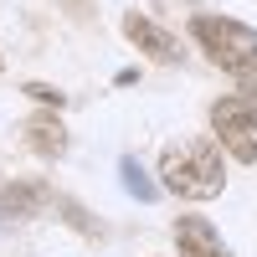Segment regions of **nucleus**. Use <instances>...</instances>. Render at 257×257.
<instances>
[{"label":"nucleus","instance_id":"obj_1","mask_svg":"<svg viewBox=\"0 0 257 257\" xmlns=\"http://www.w3.org/2000/svg\"><path fill=\"white\" fill-rule=\"evenodd\" d=\"M160 175H165V185L175 190V196H185V201H211V196L221 190V180H226V165H221V155H216L206 139H180V144L165 149Z\"/></svg>","mask_w":257,"mask_h":257},{"label":"nucleus","instance_id":"obj_2","mask_svg":"<svg viewBox=\"0 0 257 257\" xmlns=\"http://www.w3.org/2000/svg\"><path fill=\"white\" fill-rule=\"evenodd\" d=\"M196 41H201V52L216 62V67H226V72H237V77H247L252 67H257V31L252 26H242V21H226V16H196Z\"/></svg>","mask_w":257,"mask_h":257},{"label":"nucleus","instance_id":"obj_3","mask_svg":"<svg viewBox=\"0 0 257 257\" xmlns=\"http://www.w3.org/2000/svg\"><path fill=\"white\" fill-rule=\"evenodd\" d=\"M211 123H216V139L226 144V155H237L242 165L257 160V108L242 98H221L211 108Z\"/></svg>","mask_w":257,"mask_h":257},{"label":"nucleus","instance_id":"obj_4","mask_svg":"<svg viewBox=\"0 0 257 257\" xmlns=\"http://www.w3.org/2000/svg\"><path fill=\"white\" fill-rule=\"evenodd\" d=\"M123 31H128V41H134L139 52H149L155 62H170V67H175V62L185 57V47L170 31H160L155 21H144V16H123Z\"/></svg>","mask_w":257,"mask_h":257},{"label":"nucleus","instance_id":"obj_5","mask_svg":"<svg viewBox=\"0 0 257 257\" xmlns=\"http://www.w3.org/2000/svg\"><path fill=\"white\" fill-rule=\"evenodd\" d=\"M175 242H180L185 257H231V252L221 247V237H216V226L201 221V216H180V221H175Z\"/></svg>","mask_w":257,"mask_h":257},{"label":"nucleus","instance_id":"obj_6","mask_svg":"<svg viewBox=\"0 0 257 257\" xmlns=\"http://www.w3.org/2000/svg\"><path fill=\"white\" fill-rule=\"evenodd\" d=\"M26 139H31V149H36V155L57 160L62 149H67V128H62V118H52V113H36V118L26 123Z\"/></svg>","mask_w":257,"mask_h":257},{"label":"nucleus","instance_id":"obj_7","mask_svg":"<svg viewBox=\"0 0 257 257\" xmlns=\"http://www.w3.org/2000/svg\"><path fill=\"white\" fill-rule=\"evenodd\" d=\"M118 180H123V190H128L134 201H155V180L144 175L139 160H118Z\"/></svg>","mask_w":257,"mask_h":257},{"label":"nucleus","instance_id":"obj_8","mask_svg":"<svg viewBox=\"0 0 257 257\" xmlns=\"http://www.w3.org/2000/svg\"><path fill=\"white\" fill-rule=\"evenodd\" d=\"M26 93H36L41 103H62V93H57V88H41V82H31V88H26Z\"/></svg>","mask_w":257,"mask_h":257},{"label":"nucleus","instance_id":"obj_9","mask_svg":"<svg viewBox=\"0 0 257 257\" xmlns=\"http://www.w3.org/2000/svg\"><path fill=\"white\" fill-rule=\"evenodd\" d=\"M242 82H252V88H257V67H252V72H247V77H242Z\"/></svg>","mask_w":257,"mask_h":257}]
</instances>
